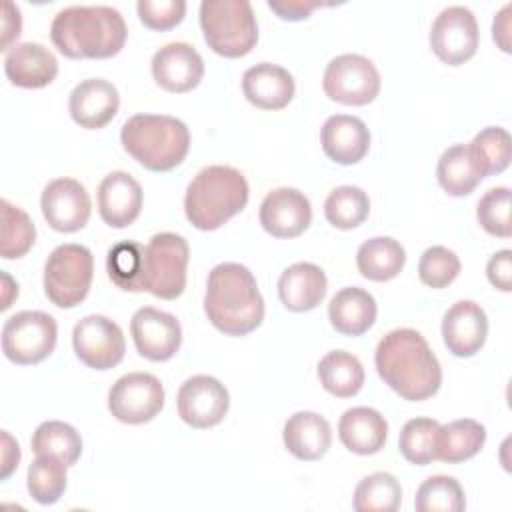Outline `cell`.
<instances>
[{
    "label": "cell",
    "instance_id": "21",
    "mask_svg": "<svg viewBox=\"0 0 512 512\" xmlns=\"http://www.w3.org/2000/svg\"><path fill=\"white\" fill-rule=\"evenodd\" d=\"M142 200V186L134 176L122 170L110 172L98 186V212L112 228L130 226L140 216Z\"/></svg>",
    "mask_w": 512,
    "mask_h": 512
},
{
    "label": "cell",
    "instance_id": "44",
    "mask_svg": "<svg viewBox=\"0 0 512 512\" xmlns=\"http://www.w3.org/2000/svg\"><path fill=\"white\" fill-rule=\"evenodd\" d=\"M144 26L152 30H170L182 22L186 14L184 0H140L136 4Z\"/></svg>",
    "mask_w": 512,
    "mask_h": 512
},
{
    "label": "cell",
    "instance_id": "35",
    "mask_svg": "<svg viewBox=\"0 0 512 512\" xmlns=\"http://www.w3.org/2000/svg\"><path fill=\"white\" fill-rule=\"evenodd\" d=\"M400 502V482L388 472H374L358 482L352 506L356 512H394Z\"/></svg>",
    "mask_w": 512,
    "mask_h": 512
},
{
    "label": "cell",
    "instance_id": "9",
    "mask_svg": "<svg viewBox=\"0 0 512 512\" xmlns=\"http://www.w3.org/2000/svg\"><path fill=\"white\" fill-rule=\"evenodd\" d=\"M56 338L58 324L50 314L22 310L2 326V352L14 364H38L52 354Z\"/></svg>",
    "mask_w": 512,
    "mask_h": 512
},
{
    "label": "cell",
    "instance_id": "20",
    "mask_svg": "<svg viewBox=\"0 0 512 512\" xmlns=\"http://www.w3.org/2000/svg\"><path fill=\"white\" fill-rule=\"evenodd\" d=\"M120 96L112 82L104 78H88L74 86L68 98L72 120L88 130L104 128L118 112Z\"/></svg>",
    "mask_w": 512,
    "mask_h": 512
},
{
    "label": "cell",
    "instance_id": "23",
    "mask_svg": "<svg viewBox=\"0 0 512 512\" xmlns=\"http://www.w3.org/2000/svg\"><path fill=\"white\" fill-rule=\"evenodd\" d=\"M320 144L332 162L350 166L368 154L370 132L358 116L334 114L320 130Z\"/></svg>",
    "mask_w": 512,
    "mask_h": 512
},
{
    "label": "cell",
    "instance_id": "6",
    "mask_svg": "<svg viewBox=\"0 0 512 512\" xmlns=\"http://www.w3.org/2000/svg\"><path fill=\"white\" fill-rule=\"evenodd\" d=\"M200 26L208 48L226 58L246 56L258 42V24L248 0H204Z\"/></svg>",
    "mask_w": 512,
    "mask_h": 512
},
{
    "label": "cell",
    "instance_id": "33",
    "mask_svg": "<svg viewBox=\"0 0 512 512\" xmlns=\"http://www.w3.org/2000/svg\"><path fill=\"white\" fill-rule=\"evenodd\" d=\"M32 452L34 454H50L60 458L66 466L76 464L82 454V438L80 432L60 420L42 422L32 434Z\"/></svg>",
    "mask_w": 512,
    "mask_h": 512
},
{
    "label": "cell",
    "instance_id": "39",
    "mask_svg": "<svg viewBox=\"0 0 512 512\" xmlns=\"http://www.w3.org/2000/svg\"><path fill=\"white\" fill-rule=\"evenodd\" d=\"M414 508L418 512H462L466 508L464 490L452 476H430L418 486Z\"/></svg>",
    "mask_w": 512,
    "mask_h": 512
},
{
    "label": "cell",
    "instance_id": "3",
    "mask_svg": "<svg viewBox=\"0 0 512 512\" xmlns=\"http://www.w3.org/2000/svg\"><path fill=\"white\" fill-rule=\"evenodd\" d=\"M126 22L112 6H68L50 24V38L66 58H110L126 42Z\"/></svg>",
    "mask_w": 512,
    "mask_h": 512
},
{
    "label": "cell",
    "instance_id": "42",
    "mask_svg": "<svg viewBox=\"0 0 512 512\" xmlns=\"http://www.w3.org/2000/svg\"><path fill=\"white\" fill-rule=\"evenodd\" d=\"M476 218L480 226L498 238H508L512 234L510 224V188L496 186L484 192L476 206Z\"/></svg>",
    "mask_w": 512,
    "mask_h": 512
},
{
    "label": "cell",
    "instance_id": "10",
    "mask_svg": "<svg viewBox=\"0 0 512 512\" xmlns=\"http://www.w3.org/2000/svg\"><path fill=\"white\" fill-rule=\"evenodd\" d=\"M324 94L346 106L370 104L380 92V74L372 60L362 54L332 58L322 76Z\"/></svg>",
    "mask_w": 512,
    "mask_h": 512
},
{
    "label": "cell",
    "instance_id": "1",
    "mask_svg": "<svg viewBox=\"0 0 512 512\" xmlns=\"http://www.w3.org/2000/svg\"><path fill=\"white\" fill-rule=\"evenodd\" d=\"M378 376L400 398L420 402L434 396L442 384V368L426 338L412 328L390 330L376 346Z\"/></svg>",
    "mask_w": 512,
    "mask_h": 512
},
{
    "label": "cell",
    "instance_id": "15",
    "mask_svg": "<svg viewBox=\"0 0 512 512\" xmlns=\"http://www.w3.org/2000/svg\"><path fill=\"white\" fill-rule=\"evenodd\" d=\"M130 334L138 354L152 362L170 360L182 344V328L176 316L154 306H142L134 312Z\"/></svg>",
    "mask_w": 512,
    "mask_h": 512
},
{
    "label": "cell",
    "instance_id": "40",
    "mask_svg": "<svg viewBox=\"0 0 512 512\" xmlns=\"http://www.w3.org/2000/svg\"><path fill=\"white\" fill-rule=\"evenodd\" d=\"M0 208H2L0 254L6 260H14L24 256L34 246L36 226L22 208L10 204L8 200H2Z\"/></svg>",
    "mask_w": 512,
    "mask_h": 512
},
{
    "label": "cell",
    "instance_id": "41",
    "mask_svg": "<svg viewBox=\"0 0 512 512\" xmlns=\"http://www.w3.org/2000/svg\"><path fill=\"white\" fill-rule=\"evenodd\" d=\"M440 424L432 418L408 420L398 436L400 454L416 466H426L436 460V434Z\"/></svg>",
    "mask_w": 512,
    "mask_h": 512
},
{
    "label": "cell",
    "instance_id": "14",
    "mask_svg": "<svg viewBox=\"0 0 512 512\" xmlns=\"http://www.w3.org/2000/svg\"><path fill=\"white\" fill-rule=\"evenodd\" d=\"M230 396L220 380L198 374L188 378L176 396V408L182 422L204 430L220 424L228 412Z\"/></svg>",
    "mask_w": 512,
    "mask_h": 512
},
{
    "label": "cell",
    "instance_id": "22",
    "mask_svg": "<svg viewBox=\"0 0 512 512\" xmlns=\"http://www.w3.org/2000/svg\"><path fill=\"white\" fill-rule=\"evenodd\" d=\"M4 72L14 86L44 88L56 78L58 60L44 44L20 42L4 54Z\"/></svg>",
    "mask_w": 512,
    "mask_h": 512
},
{
    "label": "cell",
    "instance_id": "38",
    "mask_svg": "<svg viewBox=\"0 0 512 512\" xmlns=\"http://www.w3.org/2000/svg\"><path fill=\"white\" fill-rule=\"evenodd\" d=\"M106 270L118 288L128 292H142L144 246L132 240L114 244L106 256Z\"/></svg>",
    "mask_w": 512,
    "mask_h": 512
},
{
    "label": "cell",
    "instance_id": "24",
    "mask_svg": "<svg viewBox=\"0 0 512 512\" xmlns=\"http://www.w3.org/2000/svg\"><path fill=\"white\" fill-rule=\"evenodd\" d=\"M292 74L272 62L250 66L242 76V92L250 104L262 110H280L294 98Z\"/></svg>",
    "mask_w": 512,
    "mask_h": 512
},
{
    "label": "cell",
    "instance_id": "32",
    "mask_svg": "<svg viewBox=\"0 0 512 512\" xmlns=\"http://www.w3.org/2000/svg\"><path fill=\"white\" fill-rule=\"evenodd\" d=\"M436 178L444 192L450 196H468L480 184L478 172L466 144H454L446 148L436 166Z\"/></svg>",
    "mask_w": 512,
    "mask_h": 512
},
{
    "label": "cell",
    "instance_id": "31",
    "mask_svg": "<svg viewBox=\"0 0 512 512\" xmlns=\"http://www.w3.org/2000/svg\"><path fill=\"white\" fill-rule=\"evenodd\" d=\"M318 380L332 396L350 398L358 394L364 384V366L354 354L332 350L318 362Z\"/></svg>",
    "mask_w": 512,
    "mask_h": 512
},
{
    "label": "cell",
    "instance_id": "48",
    "mask_svg": "<svg viewBox=\"0 0 512 512\" xmlns=\"http://www.w3.org/2000/svg\"><path fill=\"white\" fill-rule=\"evenodd\" d=\"M18 462H20V446L6 430H2V478L4 480L16 470Z\"/></svg>",
    "mask_w": 512,
    "mask_h": 512
},
{
    "label": "cell",
    "instance_id": "7",
    "mask_svg": "<svg viewBox=\"0 0 512 512\" xmlns=\"http://www.w3.org/2000/svg\"><path fill=\"white\" fill-rule=\"evenodd\" d=\"M92 276V252L82 244H60L44 264V294L58 308H74L88 296Z\"/></svg>",
    "mask_w": 512,
    "mask_h": 512
},
{
    "label": "cell",
    "instance_id": "5",
    "mask_svg": "<svg viewBox=\"0 0 512 512\" xmlns=\"http://www.w3.org/2000/svg\"><path fill=\"white\" fill-rule=\"evenodd\" d=\"M124 150L146 170L168 172L182 164L190 148L186 124L168 114H134L122 130Z\"/></svg>",
    "mask_w": 512,
    "mask_h": 512
},
{
    "label": "cell",
    "instance_id": "25",
    "mask_svg": "<svg viewBox=\"0 0 512 512\" xmlns=\"http://www.w3.org/2000/svg\"><path fill=\"white\" fill-rule=\"evenodd\" d=\"M328 290L326 274L312 262H296L278 278L280 302L292 312H308L316 308Z\"/></svg>",
    "mask_w": 512,
    "mask_h": 512
},
{
    "label": "cell",
    "instance_id": "8",
    "mask_svg": "<svg viewBox=\"0 0 512 512\" xmlns=\"http://www.w3.org/2000/svg\"><path fill=\"white\" fill-rule=\"evenodd\" d=\"M188 258L186 238L174 232L154 234L144 246L142 288L162 300L178 298L186 288Z\"/></svg>",
    "mask_w": 512,
    "mask_h": 512
},
{
    "label": "cell",
    "instance_id": "19",
    "mask_svg": "<svg viewBox=\"0 0 512 512\" xmlns=\"http://www.w3.org/2000/svg\"><path fill=\"white\" fill-rule=\"evenodd\" d=\"M488 336V318L480 304L458 300L442 318V340L458 358H470L484 346Z\"/></svg>",
    "mask_w": 512,
    "mask_h": 512
},
{
    "label": "cell",
    "instance_id": "49",
    "mask_svg": "<svg viewBox=\"0 0 512 512\" xmlns=\"http://www.w3.org/2000/svg\"><path fill=\"white\" fill-rule=\"evenodd\" d=\"M510 4H506L500 12H498V16L494 18V22H492V38H494V42L500 46V50H504V52H510V40H508V30H510Z\"/></svg>",
    "mask_w": 512,
    "mask_h": 512
},
{
    "label": "cell",
    "instance_id": "16",
    "mask_svg": "<svg viewBox=\"0 0 512 512\" xmlns=\"http://www.w3.org/2000/svg\"><path fill=\"white\" fill-rule=\"evenodd\" d=\"M44 220L58 232H76L90 218V196L74 178H56L46 184L40 198Z\"/></svg>",
    "mask_w": 512,
    "mask_h": 512
},
{
    "label": "cell",
    "instance_id": "11",
    "mask_svg": "<svg viewBox=\"0 0 512 512\" xmlns=\"http://www.w3.org/2000/svg\"><path fill=\"white\" fill-rule=\"evenodd\" d=\"M164 406V386L148 372L120 376L108 392L110 414L124 424H144L158 416Z\"/></svg>",
    "mask_w": 512,
    "mask_h": 512
},
{
    "label": "cell",
    "instance_id": "4",
    "mask_svg": "<svg viewBox=\"0 0 512 512\" xmlns=\"http://www.w3.org/2000/svg\"><path fill=\"white\" fill-rule=\"evenodd\" d=\"M248 182L232 166H206L186 188L184 212L198 230H216L236 216L248 202Z\"/></svg>",
    "mask_w": 512,
    "mask_h": 512
},
{
    "label": "cell",
    "instance_id": "27",
    "mask_svg": "<svg viewBox=\"0 0 512 512\" xmlns=\"http://www.w3.org/2000/svg\"><path fill=\"white\" fill-rule=\"evenodd\" d=\"M282 440L288 452L304 462L320 460L332 442V430L324 416L316 412L292 414L282 430Z\"/></svg>",
    "mask_w": 512,
    "mask_h": 512
},
{
    "label": "cell",
    "instance_id": "29",
    "mask_svg": "<svg viewBox=\"0 0 512 512\" xmlns=\"http://www.w3.org/2000/svg\"><path fill=\"white\" fill-rule=\"evenodd\" d=\"M406 262L402 244L390 236H376L360 244L356 252L358 272L374 282H386L400 274Z\"/></svg>",
    "mask_w": 512,
    "mask_h": 512
},
{
    "label": "cell",
    "instance_id": "2",
    "mask_svg": "<svg viewBox=\"0 0 512 512\" xmlns=\"http://www.w3.org/2000/svg\"><path fill=\"white\" fill-rule=\"evenodd\" d=\"M204 312L228 336H246L264 320V300L254 274L238 262H222L208 274Z\"/></svg>",
    "mask_w": 512,
    "mask_h": 512
},
{
    "label": "cell",
    "instance_id": "36",
    "mask_svg": "<svg viewBox=\"0 0 512 512\" xmlns=\"http://www.w3.org/2000/svg\"><path fill=\"white\" fill-rule=\"evenodd\" d=\"M468 150L482 178L500 174L510 164V136L500 126L480 130L468 144Z\"/></svg>",
    "mask_w": 512,
    "mask_h": 512
},
{
    "label": "cell",
    "instance_id": "37",
    "mask_svg": "<svg viewBox=\"0 0 512 512\" xmlns=\"http://www.w3.org/2000/svg\"><path fill=\"white\" fill-rule=\"evenodd\" d=\"M370 212L368 194L358 186H338L324 202L326 220L340 230L360 226Z\"/></svg>",
    "mask_w": 512,
    "mask_h": 512
},
{
    "label": "cell",
    "instance_id": "18",
    "mask_svg": "<svg viewBox=\"0 0 512 512\" xmlns=\"http://www.w3.org/2000/svg\"><path fill=\"white\" fill-rule=\"evenodd\" d=\"M152 76L166 92H190L204 76V60L192 44L170 42L152 56Z\"/></svg>",
    "mask_w": 512,
    "mask_h": 512
},
{
    "label": "cell",
    "instance_id": "46",
    "mask_svg": "<svg viewBox=\"0 0 512 512\" xmlns=\"http://www.w3.org/2000/svg\"><path fill=\"white\" fill-rule=\"evenodd\" d=\"M324 6L320 0H268V8L282 20H304L314 8Z\"/></svg>",
    "mask_w": 512,
    "mask_h": 512
},
{
    "label": "cell",
    "instance_id": "26",
    "mask_svg": "<svg viewBox=\"0 0 512 512\" xmlns=\"http://www.w3.org/2000/svg\"><path fill=\"white\" fill-rule=\"evenodd\" d=\"M338 438L344 448L354 454H376L386 444L388 424L378 410L368 406H354L340 416Z\"/></svg>",
    "mask_w": 512,
    "mask_h": 512
},
{
    "label": "cell",
    "instance_id": "12",
    "mask_svg": "<svg viewBox=\"0 0 512 512\" xmlns=\"http://www.w3.org/2000/svg\"><path fill=\"white\" fill-rule=\"evenodd\" d=\"M72 346L76 356L94 370H110L118 366L126 352L120 326L102 314H90L76 322L72 330Z\"/></svg>",
    "mask_w": 512,
    "mask_h": 512
},
{
    "label": "cell",
    "instance_id": "43",
    "mask_svg": "<svg viewBox=\"0 0 512 512\" xmlns=\"http://www.w3.org/2000/svg\"><path fill=\"white\" fill-rule=\"evenodd\" d=\"M460 274V258L446 246H430L418 262V276L428 288L440 290L456 280Z\"/></svg>",
    "mask_w": 512,
    "mask_h": 512
},
{
    "label": "cell",
    "instance_id": "17",
    "mask_svg": "<svg viewBox=\"0 0 512 512\" xmlns=\"http://www.w3.org/2000/svg\"><path fill=\"white\" fill-rule=\"evenodd\" d=\"M260 224L274 238H296L312 222L310 200L296 188H274L260 204Z\"/></svg>",
    "mask_w": 512,
    "mask_h": 512
},
{
    "label": "cell",
    "instance_id": "30",
    "mask_svg": "<svg viewBox=\"0 0 512 512\" xmlns=\"http://www.w3.org/2000/svg\"><path fill=\"white\" fill-rule=\"evenodd\" d=\"M486 442V428L472 420L460 418L438 428L436 434V460L460 464L480 452Z\"/></svg>",
    "mask_w": 512,
    "mask_h": 512
},
{
    "label": "cell",
    "instance_id": "13",
    "mask_svg": "<svg viewBox=\"0 0 512 512\" xmlns=\"http://www.w3.org/2000/svg\"><path fill=\"white\" fill-rule=\"evenodd\" d=\"M478 22L466 6L444 8L430 28V48L448 66H460L476 54Z\"/></svg>",
    "mask_w": 512,
    "mask_h": 512
},
{
    "label": "cell",
    "instance_id": "47",
    "mask_svg": "<svg viewBox=\"0 0 512 512\" xmlns=\"http://www.w3.org/2000/svg\"><path fill=\"white\" fill-rule=\"evenodd\" d=\"M20 30H22L20 10L16 4L6 0L4 2V18H2V50H4V54L16 44Z\"/></svg>",
    "mask_w": 512,
    "mask_h": 512
},
{
    "label": "cell",
    "instance_id": "28",
    "mask_svg": "<svg viewBox=\"0 0 512 512\" xmlns=\"http://www.w3.org/2000/svg\"><path fill=\"white\" fill-rule=\"evenodd\" d=\"M374 296L358 286L338 290L328 304V318L336 332L344 336H362L376 320Z\"/></svg>",
    "mask_w": 512,
    "mask_h": 512
},
{
    "label": "cell",
    "instance_id": "34",
    "mask_svg": "<svg viewBox=\"0 0 512 512\" xmlns=\"http://www.w3.org/2000/svg\"><path fill=\"white\" fill-rule=\"evenodd\" d=\"M66 464L50 454H36L28 466L26 486L38 504H54L66 490Z\"/></svg>",
    "mask_w": 512,
    "mask_h": 512
},
{
    "label": "cell",
    "instance_id": "45",
    "mask_svg": "<svg viewBox=\"0 0 512 512\" xmlns=\"http://www.w3.org/2000/svg\"><path fill=\"white\" fill-rule=\"evenodd\" d=\"M486 276L494 288L502 292L512 290V252L508 248L490 256L486 264Z\"/></svg>",
    "mask_w": 512,
    "mask_h": 512
},
{
    "label": "cell",
    "instance_id": "50",
    "mask_svg": "<svg viewBox=\"0 0 512 512\" xmlns=\"http://www.w3.org/2000/svg\"><path fill=\"white\" fill-rule=\"evenodd\" d=\"M2 310H6V308H10V304H12V300L18 296V284L6 274V272H2Z\"/></svg>",
    "mask_w": 512,
    "mask_h": 512
}]
</instances>
